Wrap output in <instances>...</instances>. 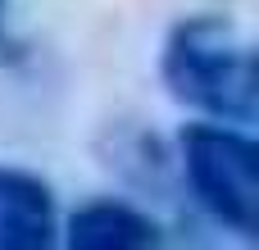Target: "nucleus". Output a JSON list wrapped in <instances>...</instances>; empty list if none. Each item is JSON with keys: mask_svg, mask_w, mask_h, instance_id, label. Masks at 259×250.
<instances>
[{"mask_svg": "<svg viewBox=\"0 0 259 250\" xmlns=\"http://www.w3.org/2000/svg\"><path fill=\"white\" fill-rule=\"evenodd\" d=\"M159 82L168 100L214 123H255V46L223 14H187L159 46Z\"/></svg>", "mask_w": 259, "mask_h": 250, "instance_id": "f257e3e1", "label": "nucleus"}, {"mask_svg": "<svg viewBox=\"0 0 259 250\" xmlns=\"http://www.w3.org/2000/svg\"><path fill=\"white\" fill-rule=\"evenodd\" d=\"M178 164L191 200L228 232L259 237V146L246 128L196 118L178 132Z\"/></svg>", "mask_w": 259, "mask_h": 250, "instance_id": "f03ea898", "label": "nucleus"}, {"mask_svg": "<svg viewBox=\"0 0 259 250\" xmlns=\"http://www.w3.org/2000/svg\"><path fill=\"white\" fill-rule=\"evenodd\" d=\"M59 241V205L41 173L0 164V250H46Z\"/></svg>", "mask_w": 259, "mask_h": 250, "instance_id": "7ed1b4c3", "label": "nucleus"}, {"mask_svg": "<svg viewBox=\"0 0 259 250\" xmlns=\"http://www.w3.org/2000/svg\"><path fill=\"white\" fill-rule=\"evenodd\" d=\"M64 246L68 250H150L159 246V223L132 205V200H114V196H96L82 200L68 219H64Z\"/></svg>", "mask_w": 259, "mask_h": 250, "instance_id": "20e7f679", "label": "nucleus"}, {"mask_svg": "<svg viewBox=\"0 0 259 250\" xmlns=\"http://www.w3.org/2000/svg\"><path fill=\"white\" fill-rule=\"evenodd\" d=\"M0 9H5V0H0Z\"/></svg>", "mask_w": 259, "mask_h": 250, "instance_id": "39448f33", "label": "nucleus"}]
</instances>
